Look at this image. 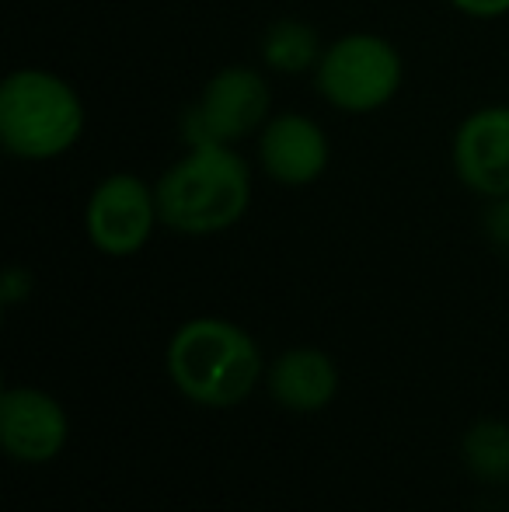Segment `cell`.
<instances>
[{"label": "cell", "instance_id": "6da1fadb", "mask_svg": "<svg viewBox=\"0 0 509 512\" xmlns=\"http://www.w3.org/2000/svg\"><path fill=\"white\" fill-rule=\"evenodd\" d=\"M154 189L161 227L182 237H213L238 227L252 209V164L231 143L185 147Z\"/></svg>", "mask_w": 509, "mask_h": 512}, {"label": "cell", "instance_id": "7a4b0ae2", "mask_svg": "<svg viewBox=\"0 0 509 512\" xmlns=\"http://www.w3.org/2000/svg\"><path fill=\"white\" fill-rule=\"evenodd\" d=\"M171 384L199 408H238L265 373L262 349L227 317H192L178 324L164 352Z\"/></svg>", "mask_w": 509, "mask_h": 512}, {"label": "cell", "instance_id": "3957f363", "mask_svg": "<svg viewBox=\"0 0 509 512\" xmlns=\"http://www.w3.org/2000/svg\"><path fill=\"white\" fill-rule=\"evenodd\" d=\"M88 129L84 98L46 67H18L0 84V143L14 161H60Z\"/></svg>", "mask_w": 509, "mask_h": 512}, {"label": "cell", "instance_id": "277c9868", "mask_svg": "<svg viewBox=\"0 0 509 512\" xmlns=\"http://www.w3.org/2000/svg\"><path fill=\"white\" fill-rule=\"evenodd\" d=\"M405 84L398 46L377 32H346L328 42L314 67V88L328 108L346 115L381 112Z\"/></svg>", "mask_w": 509, "mask_h": 512}, {"label": "cell", "instance_id": "5b68a950", "mask_svg": "<svg viewBox=\"0 0 509 512\" xmlns=\"http://www.w3.org/2000/svg\"><path fill=\"white\" fill-rule=\"evenodd\" d=\"M272 119V88L262 70L231 63L220 67L203 84L199 98L182 112L185 147L203 143H231L238 147L248 136H258Z\"/></svg>", "mask_w": 509, "mask_h": 512}, {"label": "cell", "instance_id": "8992f818", "mask_svg": "<svg viewBox=\"0 0 509 512\" xmlns=\"http://www.w3.org/2000/svg\"><path fill=\"white\" fill-rule=\"evenodd\" d=\"M161 223L157 189L133 171H112L84 203V234L109 258H133L147 248Z\"/></svg>", "mask_w": 509, "mask_h": 512}, {"label": "cell", "instance_id": "52a82bcc", "mask_svg": "<svg viewBox=\"0 0 509 512\" xmlns=\"http://www.w3.org/2000/svg\"><path fill=\"white\" fill-rule=\"evenodd\" d=\"M258 168L269 182L286 189H307L325 178L332 164V143L321 122L304 112H272V119L255 136Z\"/></svg>", "mask_w": 509, "mask_h": 512}, {"label": "cell", "instance_id": "ba28073f", "mask_svg": "<svg viewBox=\"0 0 509 512\" xmlns=\"http://www.w3.org/2000/svg\"><path fill=\"white\" fill-rule=\"evenodd\" d=\"M450 164L475 196H509V105H482L464 115L454 129Z\"/></svg>", "mask_w": 509, "mask_h": 512}, {"label": "cell", "instance_id": "9c48e42d", "mask_svg": "<svg viewBox=\"0 0 509 512\" xmlns=\"http://www.w3.org/2000/svg\"><path fill=\"white\" fill-rule=\"evenodd\" d=\"M70 439V418L39 387H7L0 394V446L18 464H49Z\"/></svg>", "mask_w": 509, "mask_h": 512}, {"label": "cell", "instance_id": "30bf717a", "mask_svg": "<svg viewBox=\"0 0 509 512\" xmlns=\"http://www.w3.org/2000/svg\"><path fill=\"white\" fill-rule=\"evenodd\" d=\"M265 387L279 408L293 415H318L339 394V366L314 345H293L265 370Z\"/></svg>", "mask_w": 509, "mask_h": 512}, {"label": "cell", "instance_id": "8fae6325", "mask_svg": "<svg viewBox=\"0 0 509 512\" xmlns=\"http://www.w3.org/2000/svg\"><path fill=\"white\" fill-rule=\"evenodd\" d=\"M321 53H325V46H321L314 25H307L300 18L272 21V25H265L262 39H258V56H262L265 70L283 77L314 74Z\"/></svg>", "mask_w": 509, "mask_h": 512}, {"label": "cell", "instance_id": "7c38bea8", "mask_svg": "<svg viewBox=\"0 0 509 512\" xmlns=\"http://www.w3.org/2000/svg\"><path fill=\"white\" fill-rule=\"evenodd\" d=\"M461 460L471 478L485 485L509 481V422L503 418H478L461 436Z\"/></svg>", "mask_w": 509, "mask_h": 512}, {"label": "cell", "instance_id": "4fadbf2b", "mask_svg": "<svg viewBox=\"0 0 509 512\" xmlns=\"http://www.w3.org/2000/svg\"><path fill=\"white\" fill-rule=\"evenodd\" d=\"M482 230L499 251H509V196L489 199L482 213Z\"/></svg>", "mask_w": 509, "mask_h": 512}, {"label": "cell", "instance_id": "5bb4252c", "mask_svg": "<svg viewBox=\"0 0 509 512\" xmlns=\"http://www.w3.org/2000/svg\"><path fill=\"white\" fill-rule=\"evenodd\" d=\"M32 272L25 269V265H7L4 272V283H0V304L4 307H18L25 304L28 297H32Z\"/></svg>", "mask_w": 509, "mask_h": 512}, {"label": "cell", "instance_id": "9a60e30c", "mask_svg": "<svg viewBox=\"0 0 509 512\" xmlns=\"http://www.w3.org/2000/svg\"><path fill=\"white\" fill-rule=\"evenodd\" d=\"M447 4L471 21H499L509 14V0H447Z\"/></svg>", "mask_w": 509, "mask_h": 512}]
</instances>
